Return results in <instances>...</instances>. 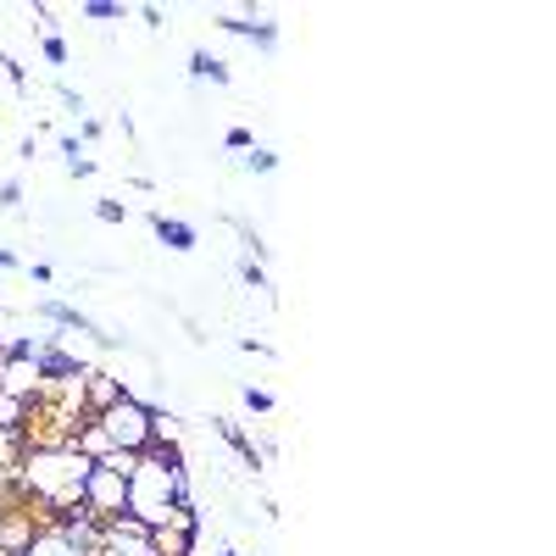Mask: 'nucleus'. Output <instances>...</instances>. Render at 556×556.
I'll use <instances>...</instances> for the list:
<instances>
[{
  "label": "nucleus",
  "instance_id": "nucleus-13",
  "mask_svg": "<svg viewBox=\"0 0 556 556\" xmlns=\"http://www.w3.org/2000/svg\"><path fill=\"white\" fill-rule=\"evenodd\" d=\"M240 278H245L251 290H267V267H262L256 256H245V262H240Z\"/></svg>",
  "mask_w": 556,
  "mask_h": 556
},
{
  "label": "nucleus",
  "instance_id": "nucleus-20",
  "mask_svg": "<svg viewBox=\"0 0 556 556\" xmlns=\"http://www.w3.org/2000/svg\"><path fill=\"white\" fill-rule=\"evenodd\" d=\"M223 556H240V551H223Z\"/></svg>",
  "mask_w": 556,
  "mask_h": 556
},
{
  "label": "nucleus",
  "instance_id": "nucleus-10",
  "mask_svg": "<svg viewBox=\"0 0 556 556\" xmlns=\"http://www.w3.org/2000/svg\"><path fill=\"white\" fill-rule=\"evenodd\" d=\"M240 167H245V173H262V178H267V173H278V156H273V151H262V146H251V151L240 156Z\"/></svg>",
  "mask_w": 556,
  "mask_h": 556
},
{
  "label": "nucleus",
  "instance_id": "nucleus-9",
  "mask_svg": "<svg viewBox=\"0 0 556 556\" xmlns=\"http://www.w3.org/2000/svg\"><path fill=\"white\" fill-rule=\"evenodd\" d=\"M128 7H123V0H84V7H78V17H89V23H117Z\"/></svg>",
  "mask_w": 556,
  "mask_h": 556
},
{
  "label": "nucleus",
  "instance_id": "nucleus-3",
  "mask_svg": "<svg viewBox=\"0 0 556 556\" xmlns=\"http://www.w3.org/2000/svg\"><path fill=\"white\" fill-rule=\"evenodd\" d=\"M78 506H84V513H96L101 523L117 518V513H128V479L96 462V468H89V479H84V490H78Z\"/></svg>",
  "mask_w": 556,
  "mask_h": 556
},
{
  "label": "nucleus",
  "instance_id": "nucleus-7",
  "mask_svg": "<svg viewBox=\"0 0 556 556\" xmlns=\"http://www.w3.org/2000/svg\"><path fill=\"white\" fill-rule=\"evenodd\" d=\"M34 317H45V323H56V329H78V334H96V323H89L78 306H67V301H39L34 306Z\"/></svg>",
  "mask_w": 556,
  "mask_h": 556
},
{
  "label": "nucleus",
  "instance_id": "nucleus-1",
  "mask_svg": "<svg viewBox=\"0 0 556 556\" xmlns=\"http://www.w3.org/2000/svg\"><path fill=\"white\" fill-rule=\"evenodd\" d=\"M89 462L78 445H23L17 468H12V490L17 501H28L34 513H62V506H78V490L89 479Z\"/></svg>",
  "mask_w": 556,
  "mask_h": 556
},
{
  "label": "nucleus",
  "instance_id": "nucleus-12",
  "mask_svg": "<svg viewBox=\"0 0 556 556\" xmlns=\"http://www.w3.org/2000/svg\"><path fill=\"white\" fill-rule=\"evenodd\" d=\"M240 401H245V412H256V417H267V412H273V395H267V390H256V384H245V390H240Z\"/></svg>",
  "mask_w": 556,
  "mask_h": 556
},
{
  "label": "nucleus",
  "instance_id": "nucleus-16",
  "mask_svg": "<svg viewBox=\"0 0 556 556\" xmlns=\"http://www.w3.org/2000/svg\"><path fill=\"white\" fill-rule=\"evenodd\" d=\"M96 217H101V223H123L128 206H123V201H96Z\"/></svg>",
  "mask_w": 556,
  "mask_h": 556
},
{
  "label": "nucleus",
  "instance_id": "nucleus-6",
  "mask_svg": "<svg viewBox=\"0 0 556 556\" xmlns=\"http://www.w3.org/2000/svg\"><path fill=\"white\" fill-rule=\"evenodd\" d=\"M217 28H228V34H240V39H256V51H273L278 45V23H267V17H217Z\"/></svg>",
  "mask_w": 556,
  "mask_h": 556
},
{
  "label": "nucleus",
  "instance_id": "nucleus-19",
  "mask_svg": "<svg viewBox=\"0 0 556 556\" xmlns=\"http://www.w3.org/2000/svg\"><path fill=\"white\" fill-rule=\"evenodd\" d=\"M0 267H17V256H12V251H0Z\"/></svg>",
  "mask_w": 556,
  "mask_h": 556
},
{
  "label": "nucleus",
  "instance_id": "nucleus-15",
  "mask_svg": "<svg viewBox=\"0 0 556 556\" xmlns=\"http://www.w3.org/2000/svg\"><path fill=\"white\" fill-rule=\"evenodd\" d=\"M223 146H228V151H251V146H256V134H251V128H228Z\"/></svg>",
  "mask_w": 556,
  "mask_h": 556
},
{
  "label": "nucleus",
  "instance_id": "nucleus-5",
  "mask_svg": "<svg viewBox=\"0 0 556 556\" xmlns=\"http://www.w3.org/2000/svg\"><path fill=\"white\" fill-rule=\"evenodd\" d=\"M151 235L167 245V251H195L201 235H195V223H184V217H167V212H151Z\"/></svg>",
  "mask_w": 556,
  "mask_h": 556
},
{
  "label": "nucleus",
  "instance_id": "nucleus-11",
  "mask_svg": "<svg viewBox=\"0 0 556 556\" xmlns=\"http://www.w3.org/2000/svg\"><path fill=\"white\" fill-rule=\"evenodd\" d=\"M39 51H45V62H51V67H67V39L45 34V39H39Z\"/></svg>",
  "mask_w": 556,
  "mask_h": 556
},
{
  "label": "nucleus",
  "instance_id": "nucleus-14",
  "mask_svg": "<svg viewBox=\"0 0 556 556\" xmlns=\"http://www.w3.org/2000/svg\"><path fill=\"white\" fill-rule=\"evenodd\" d=\"M0 206H7V212H17V206H23V184H17V178L0 184Z\"/></svg>",
  "mask_w": 556,
  "mask_h": 556
},
{
  "label": "nucleus",
  "instance_id": "nucleus-18",
  "mask_svg": "<svg viewBox=\"0 0 556 556\" xmlns=\"http://www.w3.org/2000/svg\"><path fill=\"white\" fill-rule=\"evenodd\" d=\"M67 173H73V178H89V173H96V156H73Z\"/></svg>",
  "mask_w": 556,
  "mask_h": 556
},
{
  "label": "nucleus",
  "instance_id": "nucleus-4",
  "mask_svg": "<svg viewBox=\"0 0 556 556\" xmlns=\"http://www.w3.org/2000/svg\"><path fill=\"white\" fill-rule=\"evenodd\" d=\"M128 390H123V379H112V374H101V367H84V412L96 417V412H106L112 401H123Z\"/></svg>",
  "mask_w": 556,
  "mask_h": 556
},
{
  "label": "nucleus",
  "instance_id": "nucleus-17",
  "mask_svg": "<svg viewBox=\"0 0 556 556\" xmlns=\"http://www.w3.org/2000/svg\"><path fill=\"white\" fill-rule=\"evenodd\" d=\"M56 96H62V106H67V112H84V96H78V89H67V84H56Z\"/></svg>",
  "mask_w": 556,
  "mask_h": 556
},
{
  "label": "nucleus",
  "instance_id": "nucleus-8",
  "mask_svg": "<svg viewBox=\"0 0 556 556\" xmlns=\"http://www.w3.org/2000/svg\"><path fill=\"white\" fill-rule=\"evenodd\" d=\"M190 78H195V84H228V62L195 45V51H190Z\"/></svg>",
  "mask_w": 556,
  "mask_h": 556
},
{
  "label": "nucleus",
  "instance_id": "nucleus-2",
  "mask_svg": "<svg viewBox=\"0 0 556 556\" xmlns=\"http://www.w3.org/2000/svg\"><path fill=\"white\" fill-rule=\"evenodd\" d=\"M96 429L106 434L112 451H134L139 456V451L156 445V406H146L139 395H123L106 412H96Z\"/></svg>",
  "mask_w": 556,
  "mask_h": 556
}]
</instances>
